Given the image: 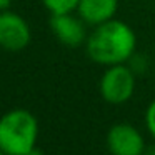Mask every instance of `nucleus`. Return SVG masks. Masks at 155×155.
Masks as SVG:
<instances>
[{
  "label": "nucleus",
  "instance_id": "10",
  "mask_svg": "<svg viewBox=\"0 0 155 155\" xmlns=\"http://www.w3.org/2000/svg\"><path fill=\"white\" fill-rule=\"evenodd\" d=\"M12 5V0H0V12L2 10H8Z\"/></svg>",
  "mask_w": 155,
  "mask_h": 155
},
{
  "label": "nucleus",
  "instance_id": "6",
  "mask_svg": "<svg viewBox=\"0 0 155 155\" xmlns=\"http://www.w3.org/2000/svg\"><path fill=\"white\" fill-rule=\"evenodd\" d=\"M52 34L60 40L65 47L77 48L84 42H87V32L84 27V20L70 14H52L50 17Z\"/></svg>",
  "mask_w": 155,
  "mask_h": 155
},
{
  "label": "nucleus",
  "instance_id": "2",
  "mask_svg": "<svg viewBox=\"0 0 155 155\" xmlns=\"http://www.w3.org/2000/svg\"><path fill=\"white\" fill-rule=\"evenodd\" d=\"M38 122L32 112L14 108L0 117V150L7 155H25L37 145Z\"/></svg>",
  "mask_w": 155,
  "mask_h": 155
},
{
  "label": "nucleus",
  "instance_id": "12",
  "mask_svg": "<svg viewBox=\"0 0 155 155\" xmlns=\"http://www.w3.org/2000/svg\"><path fill=\"white\" fill-rule=\"evenodd\" d=\"M0 155H7V153H4V152H2V150H0Z\"/></svg>",
  "mask_w": 155,
  "mask_h": 155
},
{
  "label": "nucleus",
  "instance_id": "4",
  "mask_svg": "<svg viewBox=\"0 0 155 155\" xmlns=\"http://www.w3.org/2000/svg\"><path fill=\"white\" fill-rule=\"evenodd\" d=\"M32 40V30L22 15L10 10L0 12V47L8 52L24 50Z\"/></svg>",
  "mask_w": 155,
  "mask_h": 155
},
{
  "label": "nucleus",
  "instance_id": "8",
  "mask_svg": "<svg viewBox=\"0 0 155 155\" xmlns=\"http://www.w3.org/2000/svg\"><path fill=\"white\" fill-rule=\"evenodd\" d=\"M50 14H70L77 10L80 0H40Z\"/></svg>",
  "mask_w": 155,
  "mask_h": 155
},
{
  "label": "nucleus",
  "instance_id": "9",
  "mask_svg": "<svg viewBox=\"0 0 155 155\" xmlns=\"http://www.w3.org/2000/svg\"><path fill=\"white\" fill-rule=\"evenodd\" d=\"M145 125H147V130L152 134V137H155V100L148 105L145 112Z\"/></svg>",
  "mask_w": 155,
  "mask_h": 155
},
{
  "label": "nucleus",
  "instance_id": "3",
  "mask_svg": "<svg viewBox=\"0 0 155 155\" xmlns=\"http://www.w3.org/2000/svg\"><path fill=\"white\" fill-rule=\"evenodd\" d=\"M135 90V74L125 64L110 65L100 78V94L105 102L114 105L130 100Z\"/></svg>",
  "mask_w": 155,
  "mask_h": 155
},
{
  "label": "nucleus",
  "instance_id": "1",
  "mask_svg": "<svg viewBox=\"0 0 155 155\" xmlns=\"http://www.w3.org/2000/svg\"><path fill=\"white\" fill-rule=\"evenodd\" d=\"M85 47L88 57L95 64L107 67L125 64L135 54L137 35L130 25L112 18L95 27V30L87 37Z\"/></svg>",
  "mask_w": 155,
  "mask_h": 155
},
{
  "label": "nucleus",
  "instance_id": "7",
  "mask_svg": "<svg viewBox=\"0 0 155 155\" xmlns=\"http://www.w3.org/2000/svg\"><path fill=\"white\" fill-rule=\"evenodd\" d=\"M118 8V0H80L77 14L85 24L100 25L114 18Z\"/></svg>",
  "mask_w": 155,
  "mask_h": 155
},
{
  "label": "nucleus",
  "instance_id": "11",
  "mask_svg": "<svg viewBox=\"0 0 155 155\" xmlns=\"http://www.w3.org/2000/svg\"><path fill=\"white\" fill-rule=\"evenodd\" d=\"M25 155H44V153H42V152L38 150L37 147H35V148H34V150H32V152H28V153H25Z\"/></svg>",
  "mask_w": 155,
  "mask_h": 155
},
{
  "label": "nucleus",
  "instance_id": "5",
  "mask_svg": "<svg viewBox=\"0 0 155 155\" xmlns=\"http://www.w3.org/2000/svg\"><path fill=\"white\" fill-rule=\"evenodd\" d=\"M107 148L112 155H143L145 140L128 124H117L107 134Z\"/></svg>",
  "mask_w": 155,
  "mask_h": 155
}]
</instances>
